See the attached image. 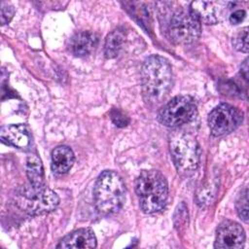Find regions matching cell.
<instances>
[{"label":"cell","mask_w":249,"mask_h":249,"mask_svg":"<svg viewBox=\"0 0 249 249\" xmlns=\"http://www.w3.org/2000/svg\"><path fill=\"white\" fill-rule=\"evenodd\" d=\"M57 248H95L96 237L89 228L76 230L65 235L57 244Z\"/></svg>","instance_id":"7c38bea8"},{"label":"cell","mask_w":249,"mask_h":249,"mask_svg":"<svg viewBox=\"0 0 249 249\" xmlns=\"http://www.w3.org/2000/svg\"><path fill=\"white\" fill-rule=\"evenodd\" d=\"M240 73H241V75L244 77L245 80L248 79V64H247V59H245L244 62H243V64L241 65Z\"/></svg>","instance_id":"7402d4cb"},{"label":"cell","mask_w":249,"mask_h":249,"mask_svg":"<svg viewBox=\"0 0 249 249\" xmlns=\"http://www.w3.org/2000/svg\"><path fill=\"white\" fill-rule=\"evenodd\" d=\"M231 3L222 1H194L190 9L197 19L206 24H214L223 19Z\"/></svg>","instance_id":"30bf717a"},{"label":"cell","mask_w":249,"mask_h":249,"mask_svg":"<svg viewBox=\"0 0 249 249\" xmlns=\"http://www.w3.org/2000/svg\"><path fill=\"white\" fill-rule=\"evenodd\" d=\"M93 198L100 213H117L125 199V186L122 177L113 170L101 172L94 184Z\"/></svg>","instance_id":"3957f363"},{"label":"cell","mask_w":249,"mask_h":249,"mask_svg":"<svg viewBox=\"0 0 249 249\" xmlns=\"http://www.w3.org/2000/svg\"><path fill=\"white\" fill-rule=\"evenodd\" d=\"M1 139L17 148H26L30 143L27 127L22 124H9L1 128Z\"/></svg>","instance_id":"4fadbf2b"},{"label":"cell","mask_w":249,"mask_h":249,"mask_svg":"<svg viewBox=\"0 0 249 249\" xmlns=\"http://www.w3.org/2000/svg\"><path fill=\"white\" fill-rule=\"evenodd\" d=\"M14 14H15V9L11 4L7 2L1 3V23L3 25L10 22V20L14 17Z\"/></svg>","instance_id":"d6986e66"},{"label":"cell","mask_w":249,"mask_h":249,"mask_svg":"<svg viewBox=\"0 0 249 249\" xmlns=\"http://www.w3.org/2000/svg\"><path fill=\"white\" fill-rule=\"evenodd\" d=\"M233 47L242 53L248 52V27L239 29L232 38Z\"/></svg>","instance_id":"e0dca14e"},{"label":"cell","mask_w":249,"mask_h":249,"mask_svg":"<svg viewBox=\"0 0 249 249\" xmlns=\"http://www.w3.org/2000/svg\"><path fill=\"white\" fill-rule=\"evenodd\" d=\"M135 193L144 213L159 212L164 207L168 196L166 179L158 170H144L135 180Z\"/></svg>","instance_id":"7a4b0ae2"},{"label":"cell","mask_w":249,"mask_h":249,"mask_svg":"<svg viewBox=\"0 0 249 249\" xmlns=\"http://www.w3.org/2000/svg\"><path fill=\"white\" fill-rule=\"evenodd\" d=\"M75 160L73 151L67 146H58L52 152V170L54 174L67 173Z\"/></svg>","instance_id":"5bb4252c"},{"label":"cell","mask_w":249,"mask_h":249,"mask_svg":"<svg viewBox=\"0 0 249 249\" xmlns=\"http://www.w3.org/2000/svg\"><path fill=\"white\" fill-rule=\"evenodd\" d=\"M243 121V113L228 103L216 106L208 115V126L211 134L222 136L235 130Z\"/></svg>","instance_id":"ba28073f"},{"label":"cell","mask_w":249,"mask_h":249,"mask_svg":"<svg viewBox=\"0 0 249 249\" xmlns=\"http://www.w3.org/2000/svg\"><path fill=\"white\" fill-rule=\"evenodd\" d=\"M99 37L90 31H80L75 33L67 43L68 51L75 56H87L98 46Z\"/></svg>","instance_id":"8fae6325"},{"label":"cell","mask_w":249,"mask_h":249,"mask_svg":"<svg viewBox=\"0 0 249 249\" xmlns=\"http://www.w3.org/2000/svg\"><path fill=\"white\" fill-rule=\"evenodd\" d=\"M111 119L113 123L120 127H124L128 124V119L120 110L113 109L111 112Z\"/></svg>","instance_id":"ffe728a7"},{"label":"cell","mask_w":249,"mask_h":249,"mask_svg":"<svg viewBox=\"0 0 249 249\" xmlns=\"http://www.w3.org/2000/svg\"><path fill=\"white\" fill-rule=\"evenodd\" d=\"M201 23L190 8H177L168 18L169 38L179 45H190L200 36Z\"/></svg>","instance_id":"5b68a950"},{"label":"cell","mask_w":249,"mask_h":249,"mask_svg":"<svg viewBox=\"0 0 249 249\" xmlns=\"http://www.w3.org/2000/svg\"><path fill=\"white\" fill-rule=\"evenodd\" d=\"M197 113L195 100L191 96L173 97L158 113V121L167 127H178L195 120Z\"/></svg>","instance_id":"8992f818"},{"label":"cell","mask_w":249,"mask_h":249,"mask_svg":"<svg viewBox=\"0 0 249 249\" xmlns=\"http://www.w3.org/2000/svg\"><path fill=\"white\" fill-rule=\"evenodd\" d=\"M172 84V69L169 61L160 55H151L141 69V85L147 101L158 103L164 98Z\"/></svg>","instance_id":"6da1fadb"},{"label":"cell","mask_w":249,"mask_h":249,"mask_svg":"<svg viewBox=\"0 0 249 249\" xmlns=\"http://www.w3.org/2000/svg\"><path fill=\"white\" fill-rule=\"evenodd\" d=\"M125 32L124 29L117 28L110 32L105 40L104 44V54L107 58H114L116 57L125 43Z\"/></svg>","instance_id":"9a60e30c"},{"label":"cell","mask_w":249,"mask_h":249,"mask_svg":"<svg viewBox=\"0 0 249 249\" xmlns=\"http://www.w3.org/2000/svg\"><path fill=\"white\" fill-rule=\"evenodd\" d=\"M247 188L244 189L243 192L240 193L237 200H236V210L240 219H242L245 223L248 222V196H247Z\"/></svg>","instance_id":"ac0fdd59"},{"label":"cell","mask_w":249,"mask_h":249,"mask_svg":"<svg viewBox=\"0 0 249 249\" xmlns=\"http://www.w3.org/2000/svg\"><path fill=\"white\" fill-rule=\"evenodd\" d=\"M26 175L30 186L33 188H42L44 186V170L40 158L36 155H30L26 160Z\"/></svg>","instance_id":"2e32d148"},{"label":"cell","mask_w":249,"mask_h":249,"mask_svg":"<svg viewBox=\"0 0 249 249\" xmlns=\"http://www.w3.org/2000/svg\"><path fill=\"white\" fill-rule=\"evenodd\" d=\"M245 11L244 10H237V11H234L232 14H231L230 16V21L232 23V24H238L240 23L244 18H245Z\"/></svg>","instance_id":"44dd1931"},{"label":"cell","mask_w":249,"mask_h":249,"mask_svg":"<svg viewBox=\"0 0 249 249\" xmlns=\"http://www.w3.org/2000/svg\"><path fill=\"white\" fill-rule=\"evenodd\" d=\"M18 196H20L18 201V205L32 216L49 213L54 210L59 203L57 195L45 187L36 189L30 186L23 189Z\"/></svg>","instance_id":"52a82bcc"},{"label":"cell","mask_w":249,"mask_h":249,"mask_svg":"<svg viewBox=\"0 0 249 249\" xmlns=\"http://www.w3.org/2000/svg\"><path fill=\"white\" fill-rule=\"evenodd\" d=\"M245 242L243 228L231 220L223 221L216 230L214 247L221 249H239Z\"/></svg>","instance_id":"9c48e42d"},{"label":"cell","mask_w":249,"mask_h":249,"mask_svg":"<svg viewBox=\"0 0 249 249\" xmlns=\"http://www.w3.org/2000/svg\"><path fill=\"white\" fill-rule=\"evenodd\" d=\"M169 150L178 172H192L198 167L201 151L192 134L186 132L173 134L169 140Z\"/></svg>","instance_id":"277c9868"}]
</instances>
